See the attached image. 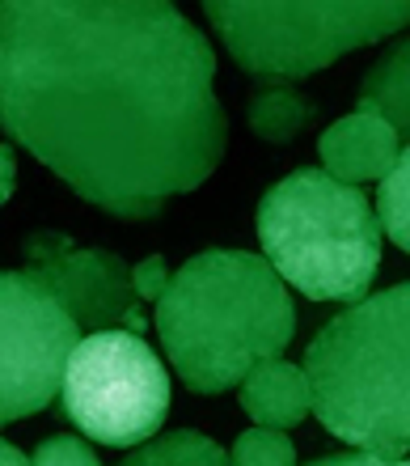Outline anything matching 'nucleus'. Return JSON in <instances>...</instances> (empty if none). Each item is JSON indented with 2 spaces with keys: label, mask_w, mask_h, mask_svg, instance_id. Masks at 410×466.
<instances>
[{
  "label": "nucleus",
  "mask_w": 410,
  "mask_h": 466,
  "mask_svg": "<svg viewBox=\"0 0 410 466\" xmlns=\"http://www.w3.org/2000/svg\"><path fill=\"white\" fill-rule=\"evenodd\" d=\"M216 56L165 0H0V127L119 221L220 166Z\"/></svg>",
  "instance_id": "obj_1"
},
{
  "label": "nucleus",
  "mask_w": 410,
  "mask_h": 466,
  "mask_svg": "<svg viewBox=\"0 0 410 466\" xmlns=\"http://www.w3.org/2000/svg\"><path fill=\"white\" fill-rule=\"evenodd\" d=\"M296 306L263 255L204 250L186 258L157 301V335L169 365L195 394L242 386L258 360L292 344Z\"/></svg>",
  "instance_id": "obj_2"
},
{
  "label": "nucleus",
  "mask_w": 410,
  "mask_h": 466,
  "mask_svg": "<svg viewBox=\"0 0 410 466\" xmlns=\"http://www.w3.org/2000/svg\"><path fill=\"white\" fill-rule=\"evenodd\" d=\"M309 411L364 454L410 450V280L364 297L305 348Z\"/></svg>",
  "instance_id": "obj_3"
},
{
  "label": "nucleus",
  "mask_w": 410,
  "mask_h": 466,
  "mask_svg": "<svg viewBox=\"0 0 410 466\" xmlns=\"http://www.w3.org/2000/svg\"><path fill=\"white\" fill-rule=\"evenodd\" d=\"M263 258L309 301L355 306L381 271V221L364 191L326 170L279 178L258 204Z\"/></svg>",
  "instance_id": "obj_4"
},
{
  "label": "nucleus",
  "mask_w": 410,
  "mask_h": 466,
  "mask_svg": "<svg viewBox=\"0 0 410 466\" xmlns=\"http://www.w3.org/2000/svg\"><path fill=\"white\" fill-rule=\"evenodd\" d=\"M207 22L216 25L242 73L296 81L322 73L338 56L368 47L410 25V5H355V0H309V5H250L212 0Z\"/></svg>",
  "instance_id": "obj_5"
},
{
  "label": "nucleus",
  "mask_w": 410,
  "mask_h": 466,
  "mask_svg": "<svg viewBox=\"0 0 410 466\" xmlns=\"http://www.w3.org/2000/svg\"><path fill=\"white\" fill-rule=\"evenodd\" d=\"M60 411L85 437L132 450L165 424L169 373L140 335L94 331L64 369Z\"/></svg>",
  "instance_id": "obj_6"
},
{
  "label": "nucleus",
  "mask_w": 410,
  "mask_h": 466,
  "mask_svg": "<svg viewBox=\"0 0 410 466\" xmlns=\"http://www.w3.org/2000/svg\"><path fill=\"white\" fill-rule=\"evenodd\" d=\"M76 344L81 327L47 289L25 271H0V429L60 399Z\"/></svg>",
  "instance_id": "obj_7"
},
{
  "label": "nucleus",
  "mask_w": 410,
  "mask_h": 466,
  "mask_svg": "<svg viewBox=\"0 0 410 466\" xmlns=\"http://www.w3.org/2000/svg\"><path fill=\"white\" fill-rule=\"evenodd\" d=\"M25 276L47 289L76 327L89 331H145V301L135 297L132 268L115 250L76 246L68 233L35 229L22 242Z\"/></svg>",
  "instance_id": "obj_8"
},
{
  "label": "nucleus",
  "mask_w": 410,
  "mask_h": 466,
  "mask_svg": "<svg viewBox=\"0 0 410 466\" xmlns=\"http://www.w3.org/2000/svg\"><path fill=\"white\" fill-rule=\"evenodd\" d=\"M317 153H322V170L330 178L355 187V183L385 178L402 153V140L385 119L355 111L347 119L330 123L322 132V140H317Z\"/></svg>",
  "instance_id": "obj_9"
},
{
  "label": "nucleus",
  "mask_w": 410,
  "mask_h": 466,
  "mask_svg": "<svg viewBox=\"0 0 410 466\" xmlns=\"http://www.w3.org/2000/svg\"><path fill=\"white\" fill-rule=\"evenodd\" d=\"M237 403L254 420V429H292L309 416V381L301 365L284 356L258 360L237 386Z\"/></svg>",
  "instance_id": "obj_10"
},
{
  "label": "nucleus",
  "mask_w": 410,
  "mask_h": 466,
  "mask_svg": "<svg viewBox=\"0 0 410 466\" xmlns=\"http://www.w3.org/2000/svg\"><path fill=\"white\" fill-rule=\"evenodd\" d=\"M355 111L385 119L398 140L410 145V35L398 38L381 60L364 73L360 94H355Z\"/></svg>",
  "instance_id": "obj_11"
},
{
  "label": "nucleus",
  "mask_w": 410,
  "mask_h": 466,
  "mask_svg": "<svg viewBox=\"0 0 410 466\" xmlns=\"http://www.w3.org/2000/svg\"><path fill=\"white\" fill-rule=\"evenodd\" d=\"M245 115H250V127L258 140H266V145H292L317 119V102H309L301 89L284 86V81H271V86L254 89Z\"/></svg>",
  "instance_id": "obj_12"
},
{
  "label": "nucleus",
  "mask_w": 410,
  "mask_h": 466,
  "mask_svg": "<svg viewBox=\"0 0 410 466\" xmlns=\"http://www.w3.org/2000/svg\"><path fill=\"white\" fill-rule=\"evenodd\" d=\"M119 466H233V462L212 437L182 429V432H165V437L135 445Z\"/></svg>",
  "instance_id": "obj_13"
},
{
  "label": "nucleus",
  "mask_w": 410,
  "mask_h": 466,
  "mask_svg": "<svg viewBox=\"0 0 410 466\" xmlns=\"http://www.w3.org/2000/svg\"><path fill=\"white\" fill-rule=\"evenodd\" d=\"M376 221H381V233H389V242L410 255V145L398 153L394 170L381 178Z\"/></svg>",
  "instance_id": "obj_14"
},
{
  "label": "nucleus",
  "mask_w": 410,
  "mask_h": 466,
  "mask_svg": "<svg viewBox=\"0 0 410 466\" xmlns=\"http://www.w3.org/2000/svg\"><path fill=\"white\" fill-rule=\"evenodd\" d=\"M233 466H296V450L279 429H250L229 450Z\"/></svg>",
  "instance_id": "obj_15"
},
{
  "label": "nucleus",
  "mask_w": 410,
  "mask_h": 466,
  "mask_svg": "<svg viewBox=\"0 0 410 466\" xmlns=\"http://www.w3.org/2000/svg\"><path fill=\"white\" fill-rule=\"evenodd\" d=\"M30 462L35 466H102L94 450H89L81 437H68V432H64V437H47V441L35 450Z\"/></svg>",
  "instance_id": "obj_16"
},
{
  "label": "nucleus",
  "mask_w": 410,
  "mask_h": 466,
  "mask_svg": "<svg viewBox=\"0 0 410 466\" xmlns=\"http://www.w3.org/2000/svg\"><path fill=\"white\" fill-rule=\"evenodd\" d=\"M132 284H135V297L140 301H161V293L169 289V268L161 255H148L145 263L132 268Z\"/></svg>",
  "instance_id": "obj_17"
},
{
  "label": "nucleus",
  "mask_w": 410,
  "mask_h": 466,
  "mask_svg": "<svg viewBox=\"0 0 410 466\" xmlns=\"http://www.w3.org/2000/svg\"><path fill=\"white\" fill-rule=\"evenodd\" d=\"M314 466H410V458H381V454H364V450H355V454H335V458H317Z\"/></svg>",
  "instance_id": "obj_18"
},
{
  "label": "nucleus",
  "mask_w": 410,
  "mask_h": 466,
  "mask_svg": "<svg viewBox=\"0 0 410 466\" xmlns=\"http://www.w3.org/2000/svg\"><path fill=\"white\" fill-rule=\"evenodd\" d=\"M13 187H17V157H13L9 145H0V208L9 204Z\"/></svg>",
  "instance_id": "obj_19"
},
{
  "label": "nucleus",
  "mask_w": 410,
  "mask_h": 466,
  "mask_svg": "<svg viewBox=\"0 0 410 466\" xmlns=\"http://www.w3.org/2000/svg\"><path fill=\"white\" fill-rule=\"evenodd\" d=\"M0 466H35L30 458L17 450V445H9V441H0Z\"/></svg>",
  "instance_id": "obj_20"
}]
</instances>
